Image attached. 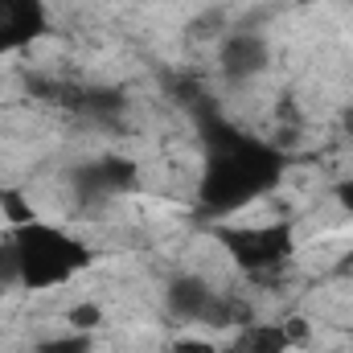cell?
<instances>
[{"label": "cell", "mask_w": 353, "mask_h": 353, "mask_svg": "<svg viewBox=\"0 0 353 353\" xmlns=\"http://www.w3.org/2000/svg\"><path fill=\"white\" fill-rule=\"evenodd\" d=\"M218 239L226 243V251L247 271H275L292 255V226L288 222L247 226V230H218Z\"/></svg>", "instance_id": "3"}, {"label": "cell", "mask_w": 353, "mask_h": 353, "mask_svg": "<svg viewBox=\"0 0 353 353\" xmlns=\"http://www.w3.org/2000/svg\"><path fill=\"white\" fill-rule=\"evenodd\" d=\"M337 197H341V205H345V210L353 214V176H350V181H341V185H337Z\"/></svg>", "instance_id": "14"}, {"label": "cell", "mask_w": 353, "mask_h": 353, "mask_svg": "<svg viewBox=\"0 0 353 353\" xmlns=\"http://www.w3.org/2000/svg\"><path fill=\"white\" fill-rule=\"evenodd\" d=\"M12 271L21 275V283L29 288H54V283H66L79 267L87 263V251L62 234L58 226H46V222H25L17 226L12 234Z\"/></svg>", "instance_id": "2"}, {"label": "cell", "mask_w": 353, "mask_h": 353, "mask_svg": "<svg viewBox=\"0 0 353 353\" xmlns=\"http://www.w3.org/2000/svg\"><path fill=\"white\" fill-rule=\"evenodd\" d=\"M283 333H288V341H292V345H300V341L308 337V321H288V325H283Z\"/></svg>", "instance_id": "13"}, {"label": "cell", "mask_w": 353, "mask_h": 353, "mask_svg": "<svg viewBox=\"0 0 353 353\" xmlns=\"http://www.w3.org/2000/svg\"><path fill=\"white\" fill-rule=\"evenodd\" d=\"M37 353H90V337L87 333H70V337H54V341H41Z\"/></svg>", "instance_id": "9"}, {"label": "cell", "mask_w": 353, "mask_h": 353, "mask_svg": "<svg viewBox=\"0 0 353 353\" xmlns=\"http://www.w3.org/2000/svg\"><path fill=\"white\" fill-rule=\"evenodd\" d=\"M46 33L41 0H0V50H21Z\"/></svg>", "instance_id": "5"}, {"label": "cell", "mask_w": 353, "mask_h": 353, "mask_svg": "<svg viewBox=\"0 0 353 353\" xmlns=\"http://www.w3.org/2000/svg\"><path fill=\"white\" fill-rule=\"evenodd\" d=\"M222 70L230 79H255L267 66V41L259 33H230L222 41V54H218Z\"/></svg>", "instance_id": "6"}, {"label": "cell", "mask_w": 353, "mask_h": 353, "mask_svg": "<svg viewBox=\"0 0 353 353\" xmlns=\"http://www.w3.org/2000/svg\"><path fill=\"white\" fill-rule=\"evenodd\" d=\"M214 304V292L201 275H173L169 283V312L181 316V321H205Z\"/></svg>", "instance_id": "7"}, {"label": "cell", "mask_w": 353, "mask_h": 353, "mask_svg": "<svg viewBox=\"0 0 353 353\" xmlns=\"http://www.w3.org/2000/svg\"><path fill=\"white\" fill-rule=\"evenodd\" d=\"M4 205H8V218H17V226H25V222H33V214H29V205L17 197V193H4Z\"/></svg>", "instance_id": "11"}, {"label": "cell", "mask_w": 353, "mask_h": 353, "mask_svg": "<svg viewBox=\"0 0 353 353\" xmlns=\"http://www.w3.org/2000/svg\"><path fill=\"white\" fill-rule=\"evenodd\" d=\"M283 169V152L275 144H259L251 136H239L222 123L210 132V165L201 181V197L214 210H239L267 193Z\"/></svg>", "instance_id": "1"}, {"label": "cell", "mask_w": 353, "mask_h": 353, "mask_svg": "<svg viewBox=\"0 0 353 353\" xmlns=\"http://www.w3.org/2000/svg\"><path fill=\"white\" fill-rule=\"evenodd\" d=\"M169 353H218L210 341H176V345H169Z\"/></svg>", "instance_id": "12"}, {"label": "cell", "mask_w": 353, "mask_h": 353, "mask_svg": "<svg viewBox=\"0 0 353 353\" xmlns=\"http://www.w3.org/2000/svg\"><path fill=\"white\" fill-rule=\"evenodd\" d=\"M292 345L283 325H251L239 333V341L230 345V353H283Z\"/></svg>", "instance_id": "8"}, {"label": "cell", "mask_w": 353, "mask_h": 353, "mask_svg": "<svg viewBox=\"0 0 353 353\" xmlns=\"http://www.w3.org/2000/svg\"><path fill=\"white\" fill-rule=\"evenodd\" d=\"M345 128H350V132H353V111H350V115H345Z\"/></svg>", "instance_id": "16"}, {"label": "cell", "mask_w": 353, "mask_h": 353, "mask_svg": "<svg viewBox=\"0 0 353 353\" xmlns=\"http://www.w3.org/2000/svg\"><path fill=\"white\" fill-rule=\"evenodd\" d=\"M74 189L94 201V197H111V193H128L136 189V165L123 161V157H103L94 165H83L74 173Z\"/></svg>", "instance_id": "4"}, {"label": "cell", "mask_w": 353, "mask_h": 353, "mask_svg": "<svg viewBox=\"0 0 353 353\" xmlns=\"http://www.w3.org/2000/svg\"><path fill=\"white\" fill-rule=\"evenodd\" d=\"M12 267V255H8V247H0V271H8Z\"/></svg>", "instance_id": "15"}, {"label": "cell", "mask_w": 353, "mask_h": 353, "mask_svg": "<svg viewBox=\"0 0 353 353\" xmlns=\"http://www.w3.org/2000/svg\"><path fill=\"white\" fill-rule=\"evenodd\" d=\"M70 325H74V329H94V325H99V308H94V304H79V308L70 312Z\"/></svg>", "instance_id": "10"}]
</instances>
